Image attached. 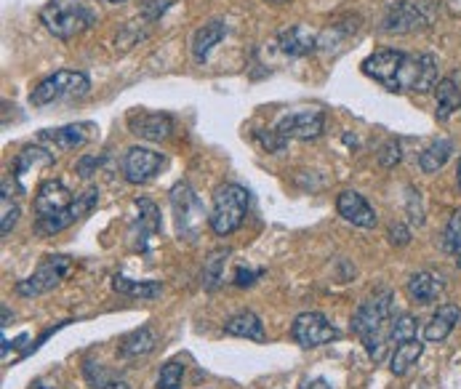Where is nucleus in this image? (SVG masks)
<instances>
[{"label":"nucleus","mask_w":461,"mask_h":389,"mask_svg":"<svg viewBox=\"0 0 461 389\" xmlns=\"http://www.w3.org/2000/svg\"><path fill=\"white\" fill-rule=\"evenodd\" d=\"M249 213V190L240 185H221L213 193L211 203V213H208V224L213 230V235L227 238L232 232L240 230V224L246 222Z\"/></svg>","instance_id":"3"},{"label":"nucleus","mask_w":461,"mask_h":389,"mask_svg":"<svg viewBox=\"0 0 461 389\" xmlns=\"http://www.w3.org/2000/svg\"><path fill=\"white\" fill-rule=\"evenodd\" d=\"M221 330H224L227 336H238V339L267 341L264 323L259 321V315H257V312H251V310H240V312H235L232 318H227Z\"/></svg>","instance_id":"20"},{"label":"nucleus","mask_w":461,"mask_h":389,"mask_svg":"<svg viewBox=\"0 0 461 389\" xmlns=\"http://www.w3.org/2000/svg\"><path fill=\"white\" fill-rule=\"evenodd\" d=\"M393 318H395L393 291H379V294L368 296L352 318V330L360 336V341L366 344V349L374 360H382L387 352V344L393 341L390 339Z\"/></svg>","instance_id":"2"},{"label":"nucleus","mask_w":461,"mask_h":389,"mask_svg":"<svg viewBox=\"0 0 461 389\" xmlns=\"http://www.w3.org/2000/svg\"><path fill=\"white\" fill-rule=\"evenodd\" d=\"M110 3H126V0H110Z\"/></svg>","instance_id":"44"},{"label":"nucleus","mask_w":461,"mask_h":389,"mask_svg":"<svg viewBox=\"0 0 461 389\" xmlns=\"http://www.w3.org/2000/svg\"><path fill=\"white\" fill-rule=\"evenodd\" d=\"M83 374H86L88 384H91L94 389H102L104 384H110V382H113V374H110V371H104V368H99V366H94V363H86V366H83Z\"/></svg>","instance_id":"34"},{"label":"nucleus","mask_w":461,"mask_h":389,"mask_svg":"<svg viewBox=\"0 0 461 389\" xmlns=\"http://www.w3.org/2000/svg\"><path fill=\"white\" fill-rule=\"evenodd\" d=\"M113 288L118 294H123V296H133V299H141V302L158 299L163 294V283H158V280H129L123 275L113 277Z\"/></svg>","instance_id":"25"},{"label":"nucleus","mask_w":461,"mask_h":389,"mask_svg":"<svg viewBox=\"0 0 461 389\" xmlns=\"http://www.w3.org/2000/svg\"><path fill=\"white\" fill-rule=\"evenodd\" d=\"M443 249L454 257H461V211H456L443 232Z\"/></svg>","instance_id":"33"},{"label":"nucleus","mask_w":461,"mask_h":389,"mask_svg":"<svg viewBox=\"0 0 461 389\" xmlns=\"http://www.w3.org/2000/svg\"><path fill=\"white\" fill-rule=\"evenodd\" d=\"M30 389H59V387H54V384H49V382L38 379V382H32V384H30Z\"/></svg>","instance_id":"42"},{"label":"nucleus","mask_w":461,"mask_h":389,"mask_svg":"<svg viewBox=\"0 0 461 389\" xmlns=\"http://www.w3.org/2000/svg\"><path fill=\"white\" fill-rule=\"evenodd\" d=\"M363 72L390 91H432L438 80V57L432 54H405L397 49H382L363 62Z\"/></svg>","instance_id":"1"},{"label":"nucleus","mask_w":461,"mask_h":389,"mask_svg":"<svg viewBox=\"0 0 461 389\" xmlns=\"http://www.w3.org/2000/svg\"><path fill=\"white\" fill-rule=\"evenodd\" d=\"M459 321H461V310L456 307V304H443V307H438V312L429 318V323L424 325V339H427V341H432V344L446 341Z\"/></svg>","instance_id":"21"},{"label":"nucleus","mask_w":461,"mask_h":389,"mask_svg":"<svg viewBox=\"0 0 461 389\" xmlns=\"http://www.w3.org/2000/svg\"><path fill=\"white\" fill-rule=\"evenodd\" d=\"M171 208H174V219H176V232L179 238L185 240H198L200 230H203V222L208 219L200 197L195 190L187 185V182H179L174 190H171Z\"/></svg>","instance_id":"6"},{"label":"nucleus","mask_w":461,"mask_h":389,"mask_svg":"<svg viewBox=\"0 0 461 389\" xmlns=\"http://www.w3.org/2000/svg\"><path fill=\"white\" fill-rule=\"evenodd\" d=\"M96 203H99V190H86V193L75 197V203L67 208L65 213H59V216H54V219H35V230H38L41 235H46V238L59 235L62 230L72 227L80 216H86Z\"/></svg>","instance_id":"12"},{"label":"nucleus","mask_w":461,"mask_h":389,"mask_svg":"<svg viewBox=\"0 0 461 389\" xmlns=\"http://www.w3.org/2000/svg\"><path fill=\"white\" fill-rule=\"evenodd\" d=\"M400 141L397 139H387L384 144H382V152H379V163L384 166V168H393L400 163Z\"/></svg>","instance_id":"35"},{"label":"nucleus","mask_w":461,"mask_h":389,"mask_svg":"<svg viewBox=\"0 0 461 389\" xmlns=\"http://www.w3.org/2000/svg\"><path fill=\"white\" fill-rule=\"evenodd\" d=\"M49 166H54V155L49 152V149H43V147H27L24 152H19V158H16V166H14V176L22 182V187H24V176H30L32 171H38V168H49Z\"/></svg>","instance_id":"24"},{"label":"nucleus","mask_w":461,"mask_h":389,"mask_svg":"<svg viewBox=\"0 0 461 389\" xmlns=\"http://www.w3.org/2000/svg\"><path fill=\"white\" fill-rule=\"evenodd\" d=\"M456 179H459V187H461V160H459V174H456Z\"/></svg>","instance_id":"43"},{"label":"nucleus","mask_w":461,"mask_h":389,"mask_svg":"<svg viewBox=\"0 0 461 389\" xmlns=\"http://www.w3.org/2000/svg\"><path fill=\"white\" fill-rule=\"evenodd\" d=\"M456 264H459V269H461V257H459V259H456Z\"/></svg>","instance_id":"45"},{"label":"nucleus","mask_w":461,"mask_h":389,"mask_svg":"<svg viewBox=\"0 0 461 389\" xmlns=\"http://www.w3.org/2000/svg\"><path fill=\"white\" fill-rule=\"evenodd\" d=\"M435 91H438V121H448L454 113H459L461 107V91L459 86L451 80V77H443L438 86H435Z\"/></svg>","instance_id":"28"},{"label":"nucleus","mask_w":461,"mask_h":389,"mask_svg":"<svg viewBox=\"0 0 461 389\" xmlns=\"http://www.w3.org/2000/svg\"><path fill=\"white\" fill-rule=\"evenodd\" d=\"M277 49H280L285 57L299 59V57H307V54H312V51L318 49V35H315L310 27H304V24H291V27L280 30V35H277Z\"/></svg>","instance_id":"16"},{"label":"nucleus","mask_w":461,"mask_h":389,"mask_svg":"<svg viewBox=\"0 0 461 389\" xmlns=\"http://www.w3.org/2000/svg\"><path fill=\"white\" fill-rule=\"evenodd\" d=\"M91 91V80L86 72L80 69H59L49 77H43L32 94H30V102L35 107H46V104H54V102H65V99H83L88 96Z\"/></svg>","instance_id":"5"},{"label":"nucleus","mask_w":461,"mask_h":389,"mask_svg":"<svg viewBox=\"0 0 461 389\" xmlns=\"http://www.w3.org/2000/svg\"><path fill=\"white\" fill-rule=\"evenodd\" d=\"M0 211H3V216H0V232H3V238H8L11 230L16 227V222H19V205H16V200L8 194V182H3Z\"/></svg>","instance_id":"30"},{"label":"nucleus","mask_w":461,"mask_h":389,"mask_svg":"<svg viewBox=\"0 0 461 389\" xmlns=\"http://www.w3.org/2000/svg\"><path fill=\"white\" fill-rule=\"evenodd\" d=\"M421 352H424V344H421L419 339L400 341V344L395 347V352H393V357H390V371H393L395 376L408 374V371L419 363Z\"/></svg>","instance_id":"26"},{"label":"nucleus","mask_w":461,"mask_h":389,"mask_svg":"<svg viewBox=\"0 0 461 389\" xmlns=\"http://www.w3.org/2000/svg\"><path fill=\"white\" fill-rule=\"evenodd\" d=\"M224 35H227V24L221 19H211V22H205L203 27L195 30V35H193V57H195L198 65H203L211 57L213 46H219Z\"/></svg>","instance_id":"19"},{"label":"nucleus","mask_w":461,"mask_h":389,"mask_svg":"<svg viewBox=\"0 0 461 389\" xmlns=\"http://www.w3.org/2000/svg\"><path fill=\"white\" fill-rule=\"evenodd\" d=\"M136 208H139V216H136V227H139V249L147 251L149 249V240H155V235L160 232V213H158V205L152 200H136Z\"/></svg>","instance_id":"23"},{"label":"nucleus","mask_w":461,"mask_h":389,"mask_svg":"<svg viewBox=\"0 0 461 389\" xmlns=\"http://www.w3.org/2000/svg\"><path fill=\"white\" fill-rule=\"evenodd\" d=\"M408 240H411V230L408 227H402V224H393L390 227V243L393 246H408Z\"/></svg>","instance_id":"37"},{"label":"nucleus","mask_w":461,"mask_h":389,"mask_svg":"<svg viewBox=\"0 0 461 389\" xmlns=\"http://www.w3.org/2000/svg\"><path fill=\"white\" fill-rule=\"evenodd\" d=\"M336 211H339V216H341L344 222H349L352 227L371 230V227H376V222H379L374 205H371L363 194L355 193V190L339 193V197H336Z\"/></svg>","instance_id":"14"},{"label":"nucleus","mask_w":461,"mask_h":389,"mask_svg":"<svg viewBox=\"0 0 461 389\" xmlns=\"http://www.w3.org/2000/svg\"><path fill=\"white\" fill-rule=\"evenodd\" d=\"M99 158H83L80 163H77V174L83 176V179H88L91 176V168H99Z\"/></svg>","instance_id":"39"},{"label":"nucleus","mask_w":461,"mask_h":389,"mask_svg":"<svg viewBox=\"0 0 461 389\" xmlns=\"http://www.w3.org/2000/svg\"><path fill=\"white\" fill-rule=\"evenodd\" d=\"M299 389H333V387H330L326 379H310V382H304Z\"/></svg>","instance_id":"40"},{"label":"nucleus","mask_w":461,"mask_h":389,"mask_svg":"<svg viewBox=\"0 0 461 389\" xmlns=\"http://www.w3.org/2000/svg\"><path fill=\"white\" fill-rule=\"evenodd\" d=\"M182 382H185L182 360H168L158 374V389H182Z\"/></svg>","instance_id":"32"},{"label":"nucleus","mask_w":461,"mask_h":389,"mask_svg":"<svg viewBox=\"0 0 461 389\" xmlns=\"http://www.w3.org/2000/svg\"><path fill=\"white\" fill-rule=\"evenodd\" d=\"M41 22L46 24V30L54 38L72 41L75 35H80L83 30H88L96 22V14L88 5H83L80 0H51L41 11Z\"/></svg>","instance_id":"4"},{"label":"nucleus","mask_w":461,"mask_h":389,"mask_svg":"<svg viewBox=\"0 0 461 389\" xmlns=\"http://www.w3.org/2000/svg\"><path fill=\"white\" fill-rule=\"evenodd\" d=\"M67 269H69V259L67 257H46V261L35 269L32 277L22 280L16 285L19 296H41L51 288H57L65 280Z\"/></svg>","instance_id":"11"},{"label":"nucleus","mask_w":461,"mask_h":389,"mask_svg":"<svg viewBox=\"0 0 461 389\" xmlns=\"http://www.w3.org/2000/svg\"><path fill=\"white\" fill-rule=\"evenodd\" d=\"M405 291L411 296V302L416 304H432L440 294H443V277L435 275V272H416L408 277L405 283Z\"/></svg>","instance_id":"18"},{"label":"nucleus","mask_w":461,"mask_h":389,"mask_svg":"<svg viewBox=\"0 0 461 389\" xmlns=\"http://www.w3.org/2000/svg\"><path fill=\"white\" fill-rule=\"evenodd\" d=\"M451 155H454V141H451V139H438V141H432V144L421 152L419 166H421L424 174H438V171L451 160Z\"/></svg>","instance_id":"27"},{"label":"nucleus","mask_w":461,"mask_h":389,"mask_svg":"<svg viewBox=\"0 0 461 389\" xmlns=\"http://www.w3.org/2000/svg\"><path fill=\"white\" fill-rule=\"evenodd\" d=\"M416 333H419V321L413 318V315H408V312H400L393 318V325H390V339L393 341H408V339H416Z\"/></svg>","instance_id":"31"},{"label":"nucleus","mask_w":461,"mask_h":389,"mask_svg":"<svg viewBox=\"0 0 461 389\" xmlns=\"http://www.w3.org/2000/svg\"><path fill=\"white\" fill-rule=\"evenodd\" d=\"M163 155L147 147H131L126 149L123 160H121V171L126 176V182L131 185H147L158 176V171L163 168Z\"/></svg>","instance_id":"10"},{"label":"nucleus","mask_w":461,"mask_h":389,"mask_svg":"<svg viewBox=\"0 0 461 389\" xmlns=\"http://www.w3.org/2000/svg\"><path fill=\"white\" fill-rule=\"evenodd\" d=\"M91 133H94V123H72V126H62V129H51V131H43L41 133V141H49V144H54L57 149H77V147H83L88 139H91Z\"/></svg>","instance_id":"17"},{"label":"nucleus","mask_w":461,"mask_h":389,"mask_svg":"<svg viewBox=\"0 0 461 389\" xmlns=\"http://www.w3.org/2000/svg\"><path fill=\"white\" fill-rule=\"evenodd\" d=\"M262 275H264V269L249 272V269H243V267H240V269L235 272V280H232V283H235V285H251V283H254L257 277H262Z\"/></svg>","instance_id":"38"},{"label":"nucleus","mask_w":461,"mask_h":389,"mask_svg":"<svg viewBox=\"0 0 461 389\" xmlns=\"http://www.w3.org/2000/svg\"><path fill=\"white\" fill-rule=\"evenodd\" d=\"M429 11L424 3L419 0H400L393 3L382 19V32L387 35H411V32H419L429 24Z\"/></svg>","instance_id":"7"},{"label":"nucleus","mask_w":461,"mask_h":389,"mask_svg":"<svg viewBox=\"0 0 461 389\" xmlns=\"http://www.w3.org/2000/svg\"><path fill=\"white\" fill-rule=\"evenodd\" d=\"M155 344H158L155 330H152L149 325H141V328L131 330L129 336H123L118 352H121V357H126V360H136V357L149 355V352L155 349Z\"/></svg>","instance_id":"22"},{"label":"nucleus","mask_w":461,"mask_h":389,"mask_svg":"<svg viewBox=\"0 0 461 389\" xmlns=\"http://www.w3.org/2000/svg\"><path fill=\"white\" fill-rule=\"evenodd\" d=\"M75 197L77 194L69 193L59 179H46L35 193V216L38 219H54V216L65 213L67 208L75 203Z\"/></svg>","instance_id":"13"},{"label":"nucleus","mask_w":461,"mask_h":389,"mask_svg":"<svg viewBox=\"0 0 461 389\" xmlns=\"http://www.w3.org/2000/svg\"><path fill=\"white\" fill-rule=\"evenodd\" d=\"M326 129V113L318 107H307V110H294V113H283L275 121V131L288 141V139H318Z\"/></svg>","instance_id":"8"},{"label":"nucleus","mask_w":461,"mask_h":389,"mask_svg":"<svg viewBox=\"0 0 461 389\" xmlns=\"http://www.w3.org/2000/svg\"><path fill=\"white\" fill-rule=\"evenodd\" d=\"M230 259V249H216L208 254V259L203 264V288L205 291H216L219 283L224 280V267Z\"/></svg>","instance_id":"29"},{"label":"nucleus","mask_w":461,"mask_h":389,"mask_svg":"<svg viewBox=\"0 0 461 389\" xmlns=\"http://www.w3.org/2000/svg\"><path fill=\"white\" fill-rule=\"evenodd\" d=\"M102 389H131V387H129L126 382H118V379H113L110 384H104V387H102Z\"/></svg>","instance_id":"41"},{"label":"nucleus","mask_w":461,"mask_h":389,"mask_svg":"<svg viewBox=\"0 0 461 389\" xmlns=\"http://www.w3.org/2000/svg\"><path fill=\"white\" fill-rule=\"evenodd\" d=\"M129 129L133 136L147 139V141H163L171 136L174 121L166 113H131L129 115Z\"/></svg>","instance_id":"15"},{"label":"nucleus","mask_w":461,"mask_h":389,"mask_svg":"<svg viewBox=\"0 0 461 389\" xmlns=\"http://www.w3.org/2000/svg\"><path fill=\"white\" fill-rule=\"evenodd\" d=\"M257 139H259V144H262L267 152H280V149L285 147V139H283L275 129L267 131V133H264V131H257Z\"/></svg>","instance_id":"36"},{"label":"nucleus","mask_w":461,"mask_h":389,"mask_svg":"<svg viewBox=\"0 0 461 389\" xmlns=\"http://www.w3.org/2000/svg\"><path fill=\"white\" fill-rule=\"evenodd\" d=\"M291 336L299 347L312 349V347H323V344L336 341L339 328L321 312H302L291 325Z\"/></svg>","instance_id":"9"}]
</instances>
